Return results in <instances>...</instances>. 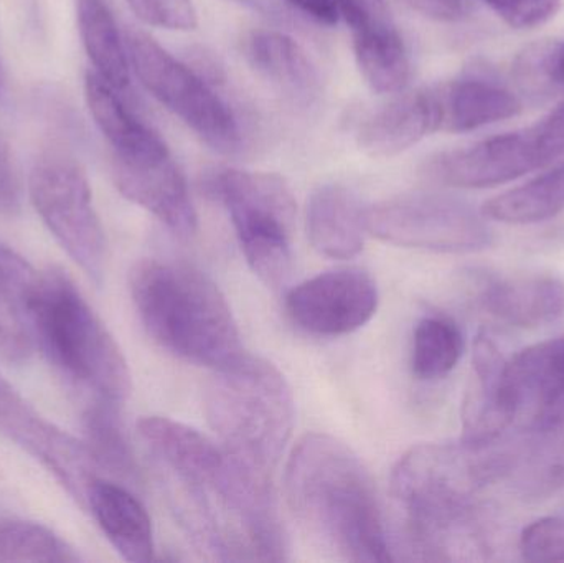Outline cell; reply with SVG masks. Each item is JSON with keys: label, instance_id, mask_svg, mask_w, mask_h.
I'll return each mask as SVG.
<instances>
[{"label": "cell", "instance_id": "6da1fadb", "mask_svg": "<svg viewBox=\"0 0 564 563\" xmlns=\"http://www.w3.org/2000/svg\"><path fill=\"white\" fill-rule=\"evenodd\" d=\"M138 435L161 475L178 522L220 562H282L289 541L273 476L228 455L195 429L145 416Z\"/></svg>", "mask_w": 564, "mask_h": 563}, {"label": "cell", "instance_id": "7a4b0ae2", "mask_svg": "<svg viewBox=\"0 0 564 563\" xmlns=\"http://www.w3.org/2000/svg\"><path fill=\"white\" fill-rule=\"evenodd\" d=\"M507 475V455L492 445H417L391 473L397 511L394 548L403 561H454L457 542L473 528L477 495ZM394 559V557H393Z\"/></svg>", "mask_w": 564, "mask_h": 563}, {"label": "cell", "instance_id": "3957f363", "mask_svg": "<svg viewBox=\"0 0 564 563\" xmlns=\"http://www.w3.org/2000/svg\"><path fill=\"white\" fill-rule=\"evenodd\" d=\"M285 496L305 532L335 557L394 561L373 478L347 443L304 436L285 466Z\"/></svg>", "mask_w": 564, "mask_h": 563}, {"label": "cell", "instance_id": "277c9868", "mask_svg": "<svg viewBox=\"0 0 564 563\" xmlns=\"http://www.w3.org/2000/svg\"><path fill=\"white\" fill-rule=\"evenodd\" d=\"M129 288L149 336L178 359L218 369L243 354L227 297L192 264L155 258L139 261Z\"/></svg>", "mask_w": 564, "mask_h": 563}, {"label": "cell", "instance_id": "5b68a950", "mask_svg": "<svg viewBox=\"0 0 564 563\" xmlns=\"http://www.w3.org/2000/svg\"><path fill=\"white\" fill-rule=\"evenodd\" d=\"M20 303L35 347L98 399L122 403L131 396L128 360L101 317L58 270L30 268Z\"/></svg>", "mask_w": 564, "mask_h": 563}, {"label": "cell", "instance_id": "8992f818", "mask_svg": "<svg viewBox=\"0 0 564 563\" xmlns=\"http://www.w3.org/2000/svg\"><path fill=\"white\" fill-rule=\"evenodd\" d=\"M294 410V396L281 370L245 353L215 369L205 393V415L221 448L270 476L291 439Z\"/></svg>", "mask_w": 564, "mask_h": 563}, {"label": "cell", "instance_id": "52a82bcc", "mask_svg": "<svg viewBox=\"0 0 564 563\" xmlns=\"http://www.w3.org/2000/svg\"><path fill=\"white\" fill-rule=\"evenodd\" d=\"M224 202L253 273L281 290L292 271L295 201L284 178L263 172L227 169L210 182Z\"/></svg>", "mask_w": 564, "mask_h": 563}, {"label": "cell", "instance_id": "ba28073f", "mask_svg": "<svg viewBox=\"0 0 564 563\" xmlns=\"http://www.w3.org/2000/svg\"><path fill=\"white\" fill-rule=\"evenodd\" d=\"M126 48L129 63L144 88L172 115L218 151L230 152L238 148L237 116L197 72L139 30L126 33Z\"/></svg>", "mask_w": 564, "mask_h": 563}, {"label": "cell", "instance_id": "9c48e42d", "mask_svg": "<svg viewBox=\"0 0 564 563\" xmlns=\"http://www.w3.org/2000/svg\"><path fill=\"white\" fill-rule=\"evenodd\" d=\"M367 231L384 243L440 253H474L492 234L473 205L451 195L414 192L365 208Z\"/></svg>", "mask_w": 564, "mask_h": 563}, {"label": "cell", "instance_id": "30bf717a", "mask_svg": "<svg viewBox=\"0 0 564 563\" xmlns=\"http://www.w3.org/2000/svg\"><path fill=\"white\" fill-rule=\"evenodd\" d=\"M29 195L59 247L89 280L101 284L108 263V243L82 167L68 159H43L30 174Z\"/></svg>", "mask_w": 564, "mask_h": 563}, {"label": "cell", "instance_id": "8fae6325", "mask_svg": "<svg viewBox=\"0 0 564 563\" xmlns=\"http://www.w3.org/2000/svg\"><path fill=\"white\" fill-rule=\"evenodd\" d=\"M378 286L358 268L325 271L289 291L285 310L292 323L315 336H345L377 313Z\"/></svg>", "mask_w": 564, "mask_h": 563}, {"label": "cell", "instance_id": "7c38bea8", "mask_svg": "<svg viewBox=\"0 0 564 563\" xmlns=\"http://www.w3.org/2000/svg\"><path fill=\"white\" fill-rule=\"evenodd\" d=\"M0 435L39 459L85 505L96 463L85 443L56 429L0 373Z\"/></svg>", "mask_w": 564, "mask_h": 563}, {"label": "cell", "instance_id": "4fadbf2b", "mask_svg": "<svg viewBox=\"0 0 564 563\" xmlns=\"http://www.w3.org/2000/svg\"><path fill=\"white\" fill-rule=\"evenodd\" d=\"M549 164L532 126L492 136L470 148L444 152L426 165V175L449 187L487 188L516 181Z\"/></svg>", "mask_w": 564, "mask_h": 563}, {"label": "cell", "instance_id": "5bb4252c", "mask_svg": "<svg viewBox=\"0 0 564 563\" xmlns=\"http://www.w3.org/2000/svg\"><path fill=\"white\" fill-rule=\"evenodd\" d=\"M506 386L529 432L564 425V337L535 344L507 360Z\"/></svg>", "mask_w": 564, "mask_h": 563}, {"label": "cell", "instance_id": "9a60e30c", "mask_svg": "<svg viewBox=\"0 0 564 563\" xmlns=\"http://www.w3.org/2000/svg\"><path fill=\"white\" fill-rule=\"evenodd\" d=\"M506 357L489 334L474 340L473 383L463 410V442L473 448L494 445L516 423L506 387Z\"/></svg>", "mask_w": 564, "mask_h": 563}, {"label": "cell", "instance_id": "2e32d148", "mask_svg": "<svg viewBox=\"0 0 564 563\" xmlns=\"http://www.w3.org/2000/svg\"><path fill=\"white\" fill-rule=\"evenodd\" d=\"M115 181L128 201L154 215L178 237H192L197 230L187 181L171 155L145 164L115 161Z\"/></svg>", "mask_w": 564, "mask_h": 563}, {"label": "cell", "instance_id": "e0dca14e", "mask_svg": "<svg viewBox=\"0 0 564 563\" xmlns=\"http://www.w3.org/2000/svg\"><path fill=\"white\" fill-rule=\"evenodd\" d=\"M85 505L109 544L124 561H154V529L148 509L131 489L96 476L86 489Z\"/></svg>", "mask_w": 564, "mask_h": 563}, {"label": "cell", "instance_id": "ac0fdd59", "mask_svg": "<svg viewBox=\"0 0 564 563\" xmlns=\"http://www.w3.org/2000/svg\"><path fill=\"white\" fill-rule=\"evenodd\" d=\"M441 106L434 91L400 96L360 126L358 148L370 158H394L440 131Z\"/></svg>", "mask_w": 564, "mask_h": 563}, {"label": "cell", "instance_id": "d6986e66", "mask_svg": "<svg viewBox=\"0 0 564 563\" xmlns=\"http://www.w3.org/2000/svg\"><path fill=\"white\" fill-rule=\"evenodd\" d=\"M116 91L98 73L86 75V102L99 131L115 149V161L145 164L169 158L161 136L135 118Z\"/></svg>", "mask_w": 564, "mask_h": 563}, {"label": "cell", "instance_id": "ffe728a7", "mask_svg": "<svg viewBox=\"0 0 564 563\" xmlns=\"http://www.w3.org/2000/svg\"><path fill=\"white\" fill-rule=\"evenodd\" d=\"M305 227L312 247L332 260H350L364 250L365 208L344 185H324L311 195Z\"/></svg>", "mask_w": 564, "mask_h": 563}, {"label": "cell", "instance_id": "44dd1931", "mask_svg": "<svg viewBox=\"0 0 564 563\" xmlns=\"http://www.w3.org/2000/svg\"><path fill=\"white\" fill-rule=\"evenodd\" d=\"M480 301L490 316L510 326L532 329L562 316L564 286L550 277L517 278L490 284Z\"/></svg>", "mask_w": 564, "mask_h": 563}, {"label": "cell", "instance_id": "7402d4cb", "mask_svg": "<svg viewBox=\"0 0 564 563\" xmlns=\"http://www.w3.org/2000/svg\"><path fill=\"white\" fill-rule=\"evenodd\" d=\"M436 95L441 106L440 131H476L522 111V102L513 93L482 78L457 79Z\"/></svg>", "mask_w": 564, "mask_h": 563}, {"label": "cell", "instance_id": "603a6c76", "mask_svg": "<svg viewBox=\"0 0 564 563\" xmlns=\"http://www.w3.org/2000/svg\"><path fill=\"white\" fill-rule=\"evenodd\" d=\"M251 66L288 95L311 101L318 93L317 68L301 45L291 36L274 30L251 33L247 40Z\"/></svg>", "mask_w": 564, "mask_h": 563}, {"label": "cell", "instance_id": "cb8c5ba5", "mask_svg": "<svg viewBox=\"0 0 564 563\" xmlns=\"http://www.w3.org/2000/svg\"><path fill=\"white\" fill-rule=\"evenodd\" d=\"M351 36L355 58L368 86L381 95L403 91L410 79V58L393 20L355 30Z\"/></svg>", "mask_w": 564, "mask_h": 563}, {"label": "cell", "instance_id": "d4e9b609", "mask_svg": "<svg viewBox=\"0 0 564 563\" xmlns=\"http://www.w3.org/2000/svg\"><path fill=\"white\" fill-rule=\"evenodd\" d=\"M76 13L79 35L96 73L118 91L128 88V48L106 0H76Z\"/></svg>", "mask_w": 564, "mask_h": 563}, {"label": "cell", "instance_id": "484cf974", "mask_svg": "<svg viewBox=\"0 0 564 563\" xmlns=\"http://www.w3.org/2000/svg\"><path fill=\"white\" fill-rule=\"evenodd\" d=\"M119 403L95 397L83 413L85 446L98 469L126 483L139 478L135 456L122 426Z\"/></svg>", "mask_w": 564, "mask_h": 563}, {"label": "cell", "instance_id": "4316f807", "mask_svg": "<svg viewBox=\"0 0 564 563\" xmlns=\"http://www.w3.org/2000/svg\"><path fill=\"white\" fill-rule=\"evenodd\" d=\"M564 210V162L546 174L490 198L484 217L502 224L527 225L550 220Z\"/></svg>", "mask_w": 564, "mask_h": 563}, {"label": "cell", "instance_id": "83f0119b", "mask_svg": "<svg viewBox=\"0 0 564 563\" xmlns=\"http://www.w3.org/2000/svg\"><path fill=\"white\" fill-rule=\"evenodd\" d=\"M30 268L15 251L0 245V356L12 364L26 362L35 349L20 303V288Z\"/></svg>", "mask_w": 564, "mask_h": 563}, {"label": "cell", "instance_id": "f1b7e54d", "mask_svg": "<svg viewBox=\"0 0 564 563\" xmlns=\"http://www.w3.org/2000/svg\"><path fill=\"white\" fill-rule=\"evenodd\" d=\"M532 433L525 455L510 459L509 475H516L523 495L543 498L564 485V425Z\"/></svg>", "mask_w": 564, "mask_h": 563}, {"label": "cell", "instance_id": "f546056e", "mask_svg": "<svg viewBox=\"0 0 564 563\" xmlns=\"http://www.w3.org/2000/svg\"><path fill=\"white\" fill-rule=\"evenodd\" d=\"M464 339L456 323L444 316H427L417 323L413 336L414 376L437 380L453 372L463 356Z\"/></svg>", "mask_w": 564, "mask_h": 563}, {"label": "cell", "instance_id": "4dcf8cb0", "mask_svg": "<svg viewBox=\"0 0 564 563\" xmlns=\"http://www.w3.org/2000/svg\"><path fill=\"white\" fill-rule=\"evenodd\" d=\"M0 562L72 563L79 555L45 526L0 519Z\"/></svg>", "mask_w": 564, "mask_h": 563}, {"label": "cell", "instance_id": "1f68e13d", "mask_svg": "<svg viewBox=\"0 0 564 563\" xmlns=\"http://www.w3.org/2000/svg\"><path fill=\"white\" fill-rule=\"evenodd\" d=\"M523 561L564 562V518L552 516L533 522L520 538Z\"/></svg>", "mask_w": 564, "mask_h": 563}, {"label": "cell", "instance_id": "d6a6232c", "mask_svg": "<svg viewBox=\"0 0 564 563\" xmlns=\"http://www.w3.org/2000/svg\"><path fill=\"white\" fill-rule=\"evenodd\" d=\"M134 15L145 25L188 32L197 26V10L192 0H128Z\"/></svg>", "mask_w": 564, "mask_h": 563}, {"label": "cell", "instance_id": "836d02e7", "mask_svg": "<svg viewBox=\"0 0 564 563\" xmlns=\"http://www.w3.org/2000/svg\"><path fill=\"white\" fill-rule=\"evenodd\" d=\"M513 29H535L558 13L562 0H482Z\"/></svg>", "mask_w": 564, "mask_h": 563}, {"label": "cell", "instance_id": "e575fe53", "mask_svg": "<svg viewBox=\"0 0 564 563\" xmlns=\"http://www.w3.org/2000/svg\"><path fill=\"white\" fill-rule=\"evenodd\" d=\"M337 7L350 32L391 20L384 0H337Z\"/></svg>", "mask_w": 564, "mask_h": 563}, {"label": "cell", "instance_id": "d590c367", "mask_svg": "<svg viewBox=\"0 0 564 563\" xmlns=\"http://www.w3.org/2000/svg\"><path fill=\"white\" fill-rule=\"evenodd\" d=\"M22 208L19 175L6 145L0 142V215L15 217Z\"/></svg>", "mask_w": 564, "mask_h": 563}, {"label": "cell", "instance_id": "8d00e7d4", "mask_svg": "<svg viewBox=\"0 0 564 563\" xmlns=\"http://www.w3.org/2000/svg\"><path fill=\"white\" fill-rule=\"evenodd\" d=\"M284 2L321 25H335L340 20L337 0H284Z\"/></svg>", "mask_w": 564, "mask_h": 563}, {"label": "cell", "instance_id": "74e56055", "mask_svg": "<svg viewBox=\"0 0 564 563\" xmlns=\"http://www.w3.org/2000/svg\"><path fill=\"white\" fill-rule=\"evenodd\" d=\"M423 15L436 20H457L464 15V6L460 0H404Z\"/></svg>", "mask_w": 564, "mask_h": 563}, {"label": "cell", "instance_id": "f35d334b", "mask_svg": "<svg viewBox=\"0 0 564 563\" xmlns=\"http://www.w3.org/2000/svg\"><path fill=\"white\" fill-rule=\"evenodd\" d=\"M542 73L553 85L564 86V42L552 46L540 56Z\"/></svg>", "mask_w": 564, "mask_h": 563}, {"label": "cell", "instance_id": "ab89813d", "mask_svg": "<svg viewBox=\"0 0 564 563\" xmlns=\"http://www.w3.org/2000/svg\"><path fill=\"white\" fill-rule=\"evenodd\" d=\"M227 2L237 3V6L245 7L251 12L268 17V19L276 20V22L288 20L284 9L280 6V0H227Z\"/></svg>", "mask_w": 564, "mask_h": 563}, {"label": "cell", "instance_id": "60d3db41", "mask_svg": "<svg viewBox=\"0 0 564 563\" xmlns=\"http://www.w3.org/2000/svg\"><path fill=\"white\" fill-rule=\"evenodd\" d=\"M3 93H6V83H3L2 69H0V99L3 98Z\"/></svg>", "mask_w": 564, "mask_h": 563}]
</instances>
